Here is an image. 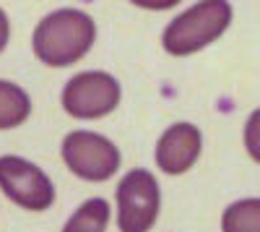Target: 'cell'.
<instances>
[{
  "mask_svg": "<svg viewBox=\"0 0 260 232\" xmlns=\"http://www.w3.org/2000/svg\"><path fill=\"white\" fill-rule=\"evenodd\" d=\"M96 26L94 18L76 8H60L47 13L37 24L31 47L34 55L52 68H65L78 63L94 47Z\"/></svg>",
  "mask_w": 260,
  "mask_h": 232,
  "instance_id": "obj_1",
  "label": "cell"
},
{
  "mask_svg": "<svg viewBox=\"0 0 260 232\" xmlns=\"http://www.w3.org/2000/svg\"><path fill=\"white\" fill-rule=\"evenodd\" d=\"M232 24V6L224 0H206V3H195L185 13L175 16L164 29L161 45L169 55L185 57L192 55L211 42H216L226 26Z\"/></svg>",
  "mask_w": 260,
  "mask_h": 232,
  "instance_id": "obj_2",
  "label": "cell"
},
{
  "mask_svg": "<svg viewBox=\"0 0 260 232\" xmlns=\"http://www.w3.org/2000/svg\"><path fill=\"white\" fill-rule=\"evenodd\" d=\"M60 152L68 170L89 183H104L120 170V149L94 131H71L62 138Z\"/></svg>",
  "mask_w": 260,
  "mask_h": 232,
  "instance_id": "obj_3",
  "label": "cell"
},
{
  "mask_svg": "<svg viewBox=\"0 0 260 232\" xmlns=\"http://www.w3.org/2000/svg\"><path fill=\"white\" fill-rule=\"evenodd\" d=\"M161 191L156 178L143 167L130 170L117 185V227L120 232H148L156 224Z\"/></svg>",
  "mask_w": 260,
  "mask_h": 232,
  "instance_id": "obj_4",
  "label": "cell"
},
{
  "mask_svg": "<svg viewBox=\"0 0 260 232\" xmlns=\"http://www.w3.org/2000/svg\"><path fill=\"white\" fill-rule=\"evenodd\" d=\"M120 83L107 71L76 73L62 89V110L76 120H99L120 104Z\"/></svg>",
  "mask_w": 260,
  "mask_h": 232,
  "instance_id": "obj_5",
  "label": "cell"
},
{
  "mask_svg": "<svg viewBox=\"0 0 260 232\" xmlns=\"http://www.w3.org/2000/svg\"><path fill=\"white\" fill-rule=\"evenodd\" d=\"M0 188L16 206L29 212H45L55 204V185L47 172L16 154L0 157Z\"/></svg>",
  "mask_w": 260,
  "mask_h": 232,
  "instance_id": "obj_6",
  "label": "cell"
},
{
  "mask_svg": "<svg viewBox=\"0 0 260 232\" xmlns=\"http://www.w3.org/2000/svg\"><path fill=\"white\" fill-rule=\"evenodd\" d=\"M201 149H203V136L198 125L175 123L161 133L156 143V164L167 175H182L198 162Z\"/></svg>",
  "mask_w": 260,
  "mask_h": 232,
  "instance_id": "obj_7",
  "label": "cell"
},
{
  "mask_svg": "<svg viewBox=\"0 0 260 232\" xmlns=\"http://www.w3.org/2000/svg\"><path fill=\"white\" fill-rule=\"evenodd\" d=\"M31 115L29 94L11 81H0V131L18 128Z\"/></svg>",
  "mask_w": 260,
  "mask_h": 232,
  "instance_id": "obj_8",
  "label": "cell"
},
{
  "mask_svg": "<svg viewBox=\"0 0 260 232\" xmlns=\"http://www.w3.org/2000/svg\"><path fill=\"white\" fill-rule=\"evenodd\" d=\"M110 214L112 209L107 204V198H89L71 214L62 232H107Z\"/></svg>",
  "mask_w": 260,
  "mask_h": 232,
  "instance_id": "obj_9",
  "label": "cell"
},
{
  "mask_svg": "<svg viewBox=\"0 0 260 232\" xmlns=\"http://www.w3.org/2000/svg\"><path fill=\"white\" fill-rule=\"evenodd\" d=\"M221 232H260V198H242L226 206Z\"/></svg>",
  "mask_w": 260,
  "mask_h": 232,
  "instance_id": "obj_10",
  "label": "cell"
},
{
  "mask_svg": "<svg viewBox=\"0 0 260 232\" xmlns=\"http://www.w3.org/2000/svg\"><path fill=\"white\" fill-rule=\"evenodd\" d=\"M8 39H11V21H8L6 11L0 8V52L6 50V45H8Z\"/></svg>",
  "mask_w": 260,
  "mask_h": 232,
  "instance_id": "obj_11",
  "label": "cell"
}]
</instances>
